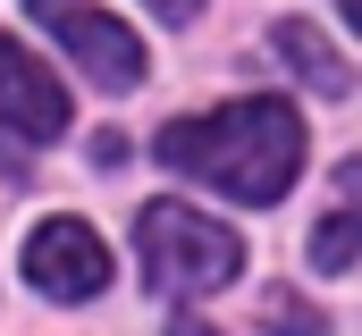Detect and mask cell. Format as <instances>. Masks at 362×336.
Instances as JSON below:
<instances>
[{"label": "cell", "instance_id": "52a82bcc", "mask_svg": "<svg viewBox=\"0 0 362 336\" xmlns=\"http://www.w3.org/2000/svg\"><path fill=\"white\" fill-rule=\"evenodd\" d=\"M278 59L312 84V92H354V68L320 42V25H312V17H278Z\"/></svg>", "mask_w": 362, "mask_h": 336}, {"label": "cell", "instance_id": "7a4b0ae2", "mask_svg": "<svg viewBox=\"0 0 362 336\" xmlns=\"http://www.w3.org/2000/svg\"><path fill=\"white\" fill-rule=\"evenodd\" d=\"M135 244H144V277H152L160 294H211V286H228V277L245 269V244H236L219 219L185 210V202H152V210L135 219Z\"/></svg>", "mask_w": 362, "mask_h": 336}, {"label": "cell", "instance_id": "9c48e42d", "mask_svg": "<svg viewBox=\"0 0 362 336\" xmlns=\"http://www.w3.org/2000/svg\"><path fill=\"white\" fill-rule=\"evenodd\" d=\"M144 8H152V17H169V25H194V17H202V0H144Z\"/></svg>", "mask_w": 362, "mask_h": 336}, {"label": "cell", "instance_id": "6da1fadb", "mask_svg": "<svg viewBox=\"0 0 362 336\" xmlns=\"http://www.w3.org/2000/svg\"><path fill=\"white\" fill-rule=\"evenodd\" d=\"M160 160L202 176V185H219L228 202L270 210V202H286V185L303 168V118L286 101H228V109L177 118L160 135Z\"/></svg>", "mask_w": 362, "mask_h": 336}, {"label": "cell", "instance_id": "8fae6325", "mask_svg": "<svg viewBox=\"0 0 362 336\" xmlns=\"http://www.w3.org/2000/svg\"><path fill=\"white\" fill-rule=\"evenodd\" d=\"M169 336H211V328H202V320H177V328H169Z\"/></svg>", "mask_w": 362, "mask_h": 336}, {"label": "cell", "instance_id": "277c9868", "mask_svg": "<svg viewBox=\"0 0 362 336\" xmlns=\"http://www.w3.org/2000/svg\"><path fill=\"white\" fill-rule=\"evenodd\" d=\"M51 34H59V51L85 68L101 92H127V84H144V42L110 17V8H93V0H25Z\"/></svg>", "mask_w": 362, "mask_h": 336}, {"label": "cell", "instance_id": "5b68a950", "mask_svg": "<svg viewBox=\"0 0 362 336\" xmlns=\"http://www.w3.org/2000/svg\"><path fill=\"white\" fill-rule=\"evenodd\" d=\"M25 277H34V294H51V303H93V294L110 286V244L93 236L85 219H42V227L25 236Z\"/></svg>", "mask_w": 362, "mask_h": 336}, {"label": "cell", "instance_id": "8992f818", "mask_svg": "<svg viewBox=\"0 0 362 336\" xmlns=\"http://www.w3.org/2000/svg\"><path fill=\"white\" fill-rule=\"evenodd\" d=\"M312 260L320 269H354L362 260V160L337 168V210L312 227Z\"/></svg>", "mask_w": 362, "mask_h": 336}, {"label": "cell", "instance_id": "30bf717a", "mask_svg": "<svg viewBox=\"0 0 362 336\" xmlns=\"http://www.w3.org/2000/svg\"><path fill=\"white\" fill-rule=\"evenodd\" d=\"M337 8H346V25H354V34H362V0H337Z\"/></svg>", "mask_w": 362, "mask_h": 336}, {"label": "cell", "instance_id": "ba28073f", "mask_svg": "<svg viewBox=\"0 0 362 336\" xmlns=\"http://www.w3.org/2000/svg\"><path fill=\"white\" fill-rule=\"evenodd\" d=\"M262 336H320V311L303 294H270L262 303Z\"/></svg>", "mask_w": 362, "mask_h": 336}, {"label": "cell", "instance_id": "3957f363", "mask_svg": "<svg viewBox=\"0 0 362 336\" xmlns=\"http://www.w3.org/2000/svg\"><path fill=\"white\" fill-rule=\"evenodd\" d=\"M51 135H68V92L25 42L0 34V168L25 176V143H51Z\"/></svg>", "mask_w": 362, "mask_h": 336}]
</instances>
